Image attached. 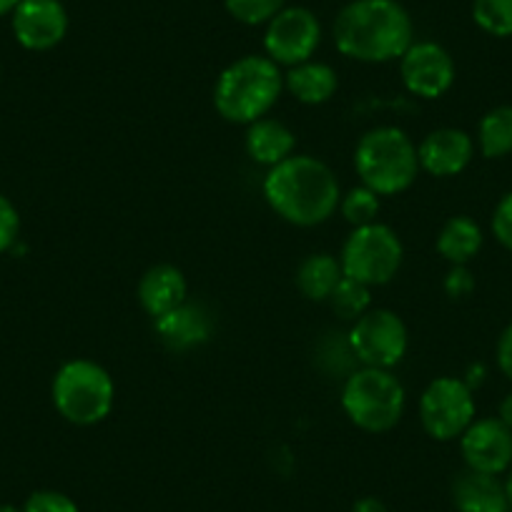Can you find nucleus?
Here are the masks:
<instances>
[{
	"mask_svg": "<svg viewBox=\"0 0 512 512\" xmlns=\"http://www.w3.org/2000/svg\"><path fill=\"white\" fill-rule=\"evenodd\" d=\"M284 86L302 103L319 106V103H327L334 96V91H337V73L327 63L307 61L294 66L284 76Z\"/></svg>",
	"mask_w": 512,
	"mask_h": 512,
	"instance_id": "nucleus-19",
	"label": "nucleus"
},
{
	"mask_svg": "<svg viewBox=\"0 0 512 512\" xmlns=\"http://www.w3.org/2000/svg\"><path fill=\"white\" fill-rule=\"evenodd\" d=\"M420 420L427 435L437 442H450L475 422L472 387L457 377H440L427 384L420 397Z\"/></svg>",
	"mask_w": 512,
	"mask_h": 512,
	"instance_id": "nucleus-8",
	"label": "nucleus"
},
{
	"mask_svg": "<svg viewBox=\"0 0 512 512\" xmlns=\"http://www.w3.org/2000/svg\"><path fill=\"white\" fill-rule=\"evenodd\" d=\"M475 154V144L470 136L460 128H437L417 149L420 169H425L432 176H457L467 169Z\"/></svg>",
	"mask_w": 512,
	"mask_h": 512,
	"instance_id": "nucleus-14",
	"label": "nucleus"
},
{
	"mask_svg": "<svg viewBox=\"0 0 512 512\" xmlns=\"http://www.w3.org/2000/svg\"><path fill=\"white\" fill-rule=\"evenodd\" d=\"M284 88V76L267 56H244L221 71L214 106L226 121L254 123L267 116Z\"/></svg>",
	"mask_w": 512,
	"mask_h": 512,
	"instance_id": "nucleus-3",
	"label": "nucleus"
},
{
	"mask_svg": "<svg viewBox=\"0 0 512 512\" xmlns=\"http://www.w3.org/2000/svg\"><path fill=\"white\" fill-rule=\"evenodd\" d=\"M505 485V492H507V502H510V510H512V465L510 470H507V480L502 482Z\"/></svg>",
	"mask_w": 512,
	"mask_h": 512,
	"instance_id": "nucleus-35",
	"label": "nucleus"
},
{
	"mask_svg": "<svg viewBox=\"0 0 512 512\" xmlns=\"http://www.w3.org/2000/svg\"><path fill=\"white\" fill-rule=\"evenodd\" d=\"M492 234H495V239L507 251H512V191L502 196L500 204L495 206V214H492Z\"/></svg>",
	"mask_w": 512,
	"mask_h": 512,
	"instance_id": "nucleus-29",
	"label": "nucleus"
},
{
	"mask_svg": "<svg viewBox=\"0 0 512 512\" xmlns=\"http://www.w3.org/2000/svg\"><path fill=\"white\" fill-rule=\"evenodd\" d=\"M139 302L146 314L154 319L164 317L171 309L181 307L186 302V279L171 264H156L141 277L139 282Z\"/></svg>",
	"mask_w": 512,
	"mask_h": 512,
	"instance_id": "nucleus-17",
	"label": "nucleus"
},
{
	"mask_svg": "<svg viewBox=\"0 0 512 512\" xmlns=\"http://www.w3.org/2000/svg\"><path fill=\"white\" fill-rule=\"evenodd\" d=\"M452 502L457 512H510L505 485L497 475L465 470L452 482Z\"/></svg>",
	"mask_w": 512,
	"mask_h": 512,
	"instance_id": "nucleus-16",
	"label": "nucleus"
},
{
	"mask_svg": "<svg viewBox=\"0 0 512 512\" xmlns=\"http://www.w3.org/2000/svg\"><path fill=\"white\" fill-rule=\"evenodd\" d=\"M23 512H81L76 502L56 490H38L26 500Z\"/></svg>",
	"mask_w": 512,
	"mask_h": 512,
	"instance_id": "nucleus-27",
	"label": "nucleus"
},
{
	"mask_svg": "<svg viewBox=\"0 0 512 512\" xmlns=\"http://www.w3.org/2000/svg\"><path fill=\"white\" fill-rule=\"evenodd\" d=\"M475 282H472V274L465 267H452V272L447 274L445 289L450 292V297H465L472 292Z\"/></svg>",
	"mask_w": 512,
	"mask_h": 512,
	"instance_id": "nucleus-30",
	"label": "nucleus"
},
{
	"mask_svg": "<svg viewBox=\"0 0 512 512\" xmlns=\"http://www.w3.org/2000/svg\"><path fill=\"white\" fill-rule=\"evenodd\" d=\"M402 241L387 224L359 226L349 234L342 249V272L344 277L357 279L367 287H379L397 277L402 267Z\"/></svg>",
	"mask_w": 512,
	"mask_h": 512,
	"instance_id": "nucleus-7",
	"label": "nucleus"
},
{
	"mask_svg": "<svg viewBox=\"0 0 512 512\" xmlns=\"http://www.w3.org/2000/svg\"><path fill=\"white\" fill-rule=\"evenodd\" d=\"M472 21L495 38L512 36V0H472Z\"/></svg>",
	"mask_w": 512,
	"mask_h": 512,
	"instance_id": "nucleus-23",
	"label": "nucleus"
},
{
	"mask_svg": "<svg viewBox=\"0 0 512 512\" xmlns=\"http://www.w3.org/2000/svg\"><path fill=\"white\" fill-rule=\"evenodd\" d=\"M339 209H342V216L359 229V226H367L377 221L379 214V196L374 194L367 186H359V189H352L347 196H342L339 201Z\"/></svg>",
	"mask_w": 512,
	"mask_h": 512,
	"instance_id": "nucleus-25",
	"label": "nucleus"
},
{
	"mask_svg": "<svg viewBox=\"0 0 512 512\" xmlns=\"http://www.w3.org/2000/svg\"><path fill=\"white\" fill-rule=\"evenodd\" d=\"M400 76L407 91L432 101L445 96L455 83V61L440 43L417 41L400 58Z\"/></svg>",
	"mask_w": 512,
	"mask_h": 512,
	"instance_id": "nucleus-11",
	"label": "nucleus"
},
{
	"mask_svg": "<svg viewBox=\"0 0 512 512\" xmlns=\"http://www.w3.org/2000/svg\"><path fill=\"white\" fill-rule=\"evenodd\" d=\"M497 420H500L502 425L510 427V430H512V392L505 397V400L500 402V412H497Z\"/></svg>",
	"mask_w": 512,
	"mask_h": 512,
	"instance_id": "nucleus-33",
	"label": "nucleus"
},
{
	"mask_svg": "<svg viewBox=\"0 0 512 512\" xmlns=\"http://www.w3.org/2000/svg\"><path fill=\"white\" fill-rule=\"evenodd\" d=\"M224 6L244 26H267L287 6V0H224Z\"/></svg>",
	"mask_w": 512,
	"mask_h": 512,
	"instance_id": "nucleus-26",
	"label": "nucleus"
},
{
	"mask_svg": "<svg viewBox=\"0 0 512 512\" xmlns=\"http://www.w3.org/2000/svg\"><path fill=\"white\" fill-rule=\"evenodd\" d=\"M352 512H387V505L377 497H362V500L354 502Z\"/></svg>",
	"mask_w": 512,
	"mask_h": 512,
	"instance_id": "nucleus-32",
	"label": "nucleus"
},
{
	"mask_svg": "<svg viewBox=\"0 0 512 512\" xmlns=\"http://www.w3.org/2000/svg\"><path fill=\"white\" fill-rule=\"evenodd\" d=\"M354 169L362 186L377 196H392L410 189L420 171L417 146L395 126L372 128L359 139L354 151Z\"/></svg>",
	"mask_w": 512,
	"mask_h": 512,
	"instance_id": "nucleus-4",
	"label": "nucleus"
},
{
	"mask_svg": "<svg viewBox=\"0 0 512 512\" xmlns=\"http://www.w3.org/2000/svg\"><path fill=\"white\" fill-rule=\"evenodd\" d=\"M269 206L294 226L324 224L342 201L337 176L312 156H289L264 179Z\"/></svg>",
	"mask_w": 512,
	"mask_h": 512,
	"instance_id": "nucleus-2",
	"label": "nucleus"
},
{
	"mask_svg": "<svg viewBox=\"0 0 512 512\" xmlns=\"http://www.w3.org/2000/svg\"><path fill=\"white\" fill-rule=\"evenodd\" d=\"M11 16L13 36L26 51H51L68 33V13L61 0H21Z\"/></svg>",
	"mask_w": 512,
	"mask_h": 512,
	"instance_id": "nucleus-13",
	"label": "nucleus"
},
{
	"mask_svg": "<svg viewBox=\"0 0 512 512\" xmlns=\"http://www.w3.org/2000/svg\"><path fill=\"white\" fill-rule=\"evenodd\" d=\"M369 289L367 284L357 282V279L342 277V282L337 284V289L332 292V297L327 302H332V309L342 319H349V322H357L364 312H369Z\"/></svg>",
	"mask_w": 512,
	"mask_h": 512,
	"instance_id": "nucleus-24",
	"label": "nucleus"
},
{
	"mask_svg": "<svg viewBox=\"0 0 512 512\" xmlns=\"http://www.w3.org/2000/svg\"><path fill=\"white\" fill-rule=\"evenodd\" d=\"M349 352L364 367L390 369L407 352V327L390 309H369L349 329Z\"/></svg>",
	"mask_w": 512,
	"mask_h": 512,
	"instance_id": "nucleus-9",
	"label": "nucleus"
},
{
	"mask_svg": "<svg viewBox=\"0 0 512 512\" xmlns=\"http://www.w3.org/2000/svg\"><path fill=\"white\" fill-rule=\"evenodd\" d=\"M344 272L339 259L332 254H312L302 262L297 272L299 292L312 302H327L337 284L342 282Z\"/></svg>",
	"mask_w": 512,
	"mask_h": 512,
	"instance_id": "nucleus-21",
	"label": "nucleus"
},
{
	"mask_svg": "<svg viewBox=\"0 0 512 512\" xmlns=\"http://www.w3.org/2000/svg\"><path fill=\"white\" fill-rule=\"evenodd\" d=\"M18 6H21V0H0V18L8 16V13H13Z\"/></svg>",
	"mask_w": 512,
	"mask_h": 512,
	"instance_id": "nucleus-34",
	"label": "nucleus"
},
{
	"mask_svg": "<svg viewBox=\"0 0 512 512\" xmlns=\"http://www.w3.org/2000/svg\"><path fill=\"white\" fill-rule=\"evenodd\" d=\"M0 512H23V510H18V507L13 505H0Z\"/></svg>",
	"mask_w": 512,
	"mask_h": 512,
	"instance_id": "nucleus-36",
	"label": "nucleus"
},
{
	"mask_svg": "<svg viewBox=\"0 0 512 512\" xmlns=\"http://www.w3.org/2000/svg\"><path fill=\"white\" fill-rule=\"evenodd\" d=\"M18 231H21V219H18L16 206L0 194V254L16 244Z\"/></svg>",
	"mask_w": 512,
	"mask_h": 512,
	"instance_id": "nucleus-28",
	"label": "nucleus"
},
{
	"mask_svg": "<svg viewBox=\"0 0 512 512\" xmlns=\"http://www.w3.org/2000/svg\"><path fill=\"white\" fill-rule=\"evenodd\" d=\"M211 324L209 312L201 304H181V307L171 309L164 317L156 319V334L161 342L174 352H186L199 344H204L211 337Z\"/></svg>",
	"mask_w": 512,
	"mask_h": 512,
	"instance_id": "nucleus-15",
	"label": "nucleus"
},
{
	"mask_svg": "<svg viewBox=\"0 0 512 512\" xmlns=\"http://www.w3.org/2000/svg\"><path fill=\"white\" fill-rule=\"evenodd\" d=\"M342 407L359 430L387 432L402 420L405 387L390 369L362 367L347 377Z\"/></svg>",
	"mask_w": 512,
	"mask_h": 512,
	"instance_id": "nucleus-5",
	"label": "nucleus"
},
{
	"mask_svg": "<svg viewBox=\"0 0 512 512\" xmlns=\"http://www.w3.org/2000/svg\"><path fill=\"white\" fill-rule=\"evenodd\" d=\"M467 470L502 475L512 465V430L497 417L475 420L460 437Z\"/></svg>",
	"mask_w": 512,
	"mask_h": 512,
	"instance_id": "nucleus-12",
	"label": "nucleus"
},
{
	"mask_svg": "<svg viewBox=\"0 0 512 512\" xmlns=\"http://www.w3.org/2000/svg\"><path fill=\"white\" fill-rule=\"evenodd\" d=\"M294 146H297V139L284 123L274 121V118H259V121L249 123L246 151L256 164L272 169L294 154Z\"/></svg>",
	"mask_w": 512,
	"mask_h": 512,
	"instance_id": "nucleus-18",
	"label": "nucleus"
},
{
	"mask_svg": "<svg viewBox=\"0 0 512 512\" xmlns=\"http://www.w3.org/2000/svg\"><path fill=\"white\" fill-rule=\"evenodd\" d=\"M334 43L352 61H397L415 43V26L397 0H352L334 21Z\"/></svg>",
	"mask_w": 512,
	"mask_h": 512,
	"instance_id": "nucleus-1",
	"label": "nucleus"
},
{
	"mask_svg": "<svg viewBox=\"0 0 512 512\" xmlns=\"http://www.w3.org/2000/svg\"><path fill=\"white\" fill-rule=\"evenodd\" d=\"M116 400L113 379L91 359H73L53 379V405L73 425H96L106 420Z\"/></svg>",
	"mask_w": 512,
	"mask_h": 512,
	"instance_id": "nucleus-6",
	"label": "nucleus"
},
{
	"mask_svg": "<svg viewBox=\"0 0 512 512\" xmlns=\"http://www.w3.org/2000/svg\"><path fill=\"white\" fill-rule=\"evenodd\" d=\"M322 43L319 18L304 6H284L264 33V51L277 66H299L312 61L314 51Z\"/></svg>",
	"mask_w": 512,
	"mask_h": 512,
	"instance_id": "nucleus-10",
	"label": "nucleus"
},
{
	"mask_svg": "<svg viewBox=\"0 0 512 512\" xmlns=\"http://www.w3.org/2000/svg\"><path fill=\"white\" fill-rule=\"evenodd\" d=\"M482 249V229L470 216H452L437 236V251L452 267H465Z\"/></svg>",
	"mask_w": 512,
	"mask_h": 512,
	"instance_id": "nucleus-20",
	"label": "nucleus"
},
{
	"mask_svg": "<svg viewBox=\"0 0 512 512\" xmlns=\"http://www.w3.org/2000/svg\"><path fill=\"white\" fill-rule=\"evenodd\" d=\"M477 144L485 159L512 154V106H497L482 116L477 126Z\"/></svg>",
	"mask_w": 512,
	"mask_h": 512,
	"instance_id": "nucleus-22",
	"label": "nucleus"
},
{
	"mask_svg": "<svg viewBox=\"0 0 512 512\" xmlns=\"http://www.w3.org/2000/svg\"><path fill=\"white\" fill-rule=\"evenodd\" d=\"M497 364H500V372L507 379H512V322L507 324L505 332L497 339Z\"/></svg>",
	"mask_w": 512,
	"mask_h": 512,
	"instance_id": "nucleus-31",
	"label": "nucleus"
}]
</instances>
